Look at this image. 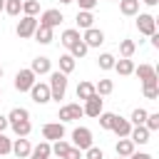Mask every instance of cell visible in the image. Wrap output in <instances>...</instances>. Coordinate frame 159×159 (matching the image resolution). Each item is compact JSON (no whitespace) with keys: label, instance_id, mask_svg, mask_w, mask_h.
Wrapping results in <instances>:
<instances>
[{"label":"cell","instance_id":"obj_1","mask_svg":"<svg viewBox=\"0 0 159 159\" xmlns=\"http://www.w3.org/2000/svg\"><path fill=\"white\" fill-rule=\"evenodd\" d=\"M47 87H50V97H52L55 102L65 99V94H67V75L60 72V70L50 72V82H47Z\"/></svg>","mask_w":159,"mask_h":159},{"label":"cell","instance_id":"obj_2","mask_svg":"<svg viewBox=\"0 0 159 159\" xmlns=\"http://www.w3.org/2000/svg\"><path fill=\"white\" fill-rule=\"evenodd\" d=\"M94 144V139H92V129L89 127H75L72 129V147H77V149H89Z\"/></svg>","mask_w":159,"mask_h":159},{"label":"cell","instance_id":"obj_3","mask_svg":"<svg viewBox=\"0 0 159 159\" xmlns=\"http://www.w3.org/2000/svg\"><path fill=\"white\" fill-rule=\"evenodd\" d=\"M37 82V75L30 70V67H25V70H17V75H15V89L17 92H30V87Z\"/></svg>","mask_w":159,"mask_h":159},{"label":"cell","instance_id":"obj_4","mask_svg":"<svg viewBox=\"0 0 159 159\" xmlns=\"http://www.w3.org/2000/svg\"><path fill=\"white\" fill-rule=\"evenodd\" d=\"M35 30H37V17H32V15H22L20 22H17V27H15V32H17L20 40H30L35 35Z\"/></svg>","mask_w":159,"mask_h":159},{"label":"cell","instance_id":"obj_5","mask_svg":"<svg viewBox=\"0 0 159 159\" xmlns=\"http://www.w3.org/2000/svg\"><path fill=\"white\" fill-rule=\"evenodd\" d=\"M137 17V30H139V35H154L157 32V17L154 15H149V12H137L134 15Z\"/></svg>","mask_w":159,"mask_h":159},{"label":"cell","instance_id":"obj_6","mask_svg":"<svg viewBox=\"0 0 159 159\" xmlns=\"http://www.w3.org/2000/svg\"><path fill=\"white\" fill-rule=\"evenodd\" d=\"M80 117H84V112H82V104H80V102L62 104V107H60V112H57V119H60V122H75V119H80Z\"/></svg>","mask_w":159,"mask_h":159},{"label":"cell","instance_id":"obj_7","mask_svg":"<svg viewBox=\"0 0 159 159\" xmlns=\"http://www.w3.org/2000/svg\"><path fill=\"white\" fill-rule=\"evenodd\" d=\"M65 20V15H62V10H57V7H50V10H42L40 12V20H37V25H45V27H57L60 22Z\"/></svg>","mask_w":159,"mask_h":159},{"label":"cell","instance_id":"obj_8","mask_svg":"<svg viewBox=\"0 0 159 159\" xmlns=\"http://www.w3.org/2000/svg\"><path fill=\"white\" fill-rule=\"evenodd\" d=\"M42 139H47V142L65 139V122H47V124H42Z\"/></svg>","mask_w":159,"mask_h":159},{"label":"cell","instance_id":"obj_9","mask_svg":"<svg viewBox=\"0 0 159 159\" xmlns=\"http://www.w3.org/2000/svg\"><path fill=\"white\" fill-rule=\"evenodd\" d=\"M30 97H32V102H35V104H47V102H52L47 82H35V84L30 87Z\"/></svg>","mask_w":159,"mask_h":159},{"label":"cell","instance_id":"obj_10","mask_svg":"<svg viewBox=\"0 0 159 159\" xmlns=\"http://www.w3.org/2000/svg\"><path fill=\"white\" fill-rule=\"evenodd\" d=\"M134 75L142 80V87H147V84H159L157 70H154L152 65H139V67H134Z\"/></svg>","mask_w":159,"mask_h":159},{"label":"cell","instance_id":"obj_11","mask_svg":"<svg viewBox=\"0 0 159 159\" xmlns=\"http://www.w3.org/2000/svg\"><path fill=\"white\" fill-rule=\"evenodd\" d=\"M82 112H84L87 117H94V119H97V114H99V112H104V99H102V97L94 92L89 99H84V104H82Z\"/></svg>","mask_w":159,"mask_h":159},{"label":"cell","instance_id":"obj_12","mask_svg":"<svg viewBox=\"0 0 159 159\" xmlns=\"http://www.w3.org/2000/svg\"><path fill=\"white\" fill-rule=\"evenodd\" d=\"M82 40H84V45L87 47H99V45H104V32L99 30V27H87L84 30V35H82Z\"/></svg>","mask_w":159,"mask_h":159},{"label":"cell","instance_id":"obj_13","mask_svg":"<svg viewBox=\"0 0 159 159\" xmlns=\"http://www.w3.org/2000/svg\"><path fill=\"white\" fill-rule=\"evenodd\" d=\"M30 152H32V144H30L27 137H17V139H12V152H10V154H15L17 159H27Z\"/></svg>","mask_w":159,"mask_h":159},{"label":"cell","instance_id":"obj_14","mask_svg":"<svg viewBox=\"0 0 159 159\" xmlns=\"http://www.w3.org/2000/svg\"><path fill=\"white\" fill-rule=\"evenodd\" d=\"M30 70H32L37 77H40V75H50V72H52V62H50V57H45V55H37V57L32 60Z\"/></svg>","mask_w":159,"mask_h":159},{"label":"cell","instance_id":"obj_15","mask_svg":"<svg viewBox=\"0 0 159 159\" xmlns=\"http://www.w3.org/2000/svg\"><path fill=\"white\" fill-rule=\"evenodd\" d=\"M112 70L122 77H129V75H134V62H132V57H119V60H114Z\"/></svg>","mask_w":159,"mask_h":159},{"label":"cell","instance_id":"obj_16","mask_svg":"<svg viewBox=\"0 0 159 159\" xmlns=\"http://www.w3.org/2000/svg\"><path fill=\"white\" fill-rule=\"evenodd\" d=\"M52 157V147H50V142L47 139H42L40 144H35L32 147V152H30V157L27 159H50Z\"/></svg>","mask_w":159,"mask_h":159},{"label":"cell","instance_id":"obj_17","mask_svg":"<svg viewBox=\"0 0 159 159\" xmlns=\"http://www.w3.org/2000/svg\"><path fill=\"white\" fill-rule=\"evenodd\" d=\"M134 149H137V144H134L129 137H119V139H117V144H114V152H117V157H129Z\"/></svg>","mask_w":159,"mask_h":159},{"label":"cell","instance_id":"obj_18","mask_svg":"<svg viewBox=\"0 0 159 159\" xmlns=\"http://www.w3.org/2000/svg\"><path fill=\"white\" fill-rule=\"evenodd\" d=\"M35 42H40V45H50L52 40H55V30L52 27H45V25H37V30H35Z\"/></svg>","mask_w":159,"mask_h":159},{"label":"cell","instance_id":"obj_19","mask_svg":"<svg viewBox=\"0 0 159 159\" xmlns=\"http://www.w3.org/2000/svg\"><path fill=\"white\" fill-rule=\"evenodd\" d=\"M109 132H114L117 137H129V132H132V122L117 114V119H114V124H112V129H109Z\"/></svg>","mask_w":159,"mask_h":159},{"label":"cell","instance_id":"obj_20","mask_svg":"<svg viewBox=\"0 0 159 159\" xmlns=\"http://www.w3.org/2000/svg\"><path fill=\"white\" fill-rule=\"evenodd\" d=\"M149 129L144 127V124H137V127H132V132H129V139L134 142V144H147L149 142Z\"/></svg>","mask_w":159,"mask_h":159},{"label":"cell","instance_id":"obj_21","mask_svg":"<svg viewBox=\"0 0 159 159\" xmlns=\"http://www.w3.org/2000/svg\"><path fill=\"white\" fill-rule=\"evenodd\" d=\"M75 22H77V30H87V27H92V25H94V15H92V10H77Z\"/></svg>","mask_w":159,"mask_h":159},{"label":"cell","instance_id":"obj_22","mask_svg":"<svg viewBox=\"0 0 159 159\" xmlns=\"http://www.w3.org/2000/svg\"><path fill=\"white\" fill-rule=\"evenodd\" d=\"M80 37H82V35H80V30H77V27H67V30H62V35H60V42H62V45L70 50V45H75Z\"/></svg>","mask_w":159,"mask_h":159},{"label":"cell","instance_id":"obj_23","mask_svg":"<svg viewBox=\"0 0 159 159\" xmlns=\"http://www.w3.org/2000/svg\"><path fill=\"white\" fill-rule=\"evenodd\" d=\"M92 94H94V82L82 80V82L77 84V99H80V102H84V99H89Z\"/></svg>","mask_w":159,"mask_h":159},{"label":"cell","instance_id":"obj_24","mask_svg":"<svg viewBox=\"0 0 159 159\" xmlns=\"http://www.w3.org/2000/svg\"><path fill=\"white\" fill-rule=\"evenodd\" d=\"M10 129L15 132V137H30V132H32V122H30V119H20V122H12Z\"/></svg>","mask_w":159,"mask_h":159},{"label":"cell","instance_id":"obj_25","mask_svg":"<svg viewBox=\"0 0 159 159\" xmlns=\"http://www.w3.org/2000/svg\"><path fill=\"white\" fill-rule=\"evenodd\" d=\"M119 2V12L127 17H134L139 12V0H117Z\"/></svg>","mask_w":159,"mask_h":159},{"label":"cell","instance_id":"obj_26","mask_svg":"<svg viewBox=\"0 0 159 159\" xmlns=\"http://www.w3.org/2000/svg\"><path fill=\"white\" fill-rule=\"evenodd\" d=\"M134 52H137V42L129 40V37H124V40L119 42V57H132Z\"/></svg>","mask_w":159,"mask_h":159},{"label":"cell","instance_id":"obj_27","mask_svg":"<svg viewBox=\"0 0 159 159\" xmlns=\"http://www.w3.org/2000/svg\"><path fill=\"white\" fill-rule=\"evenodd\" d=\"M87 52H89V47L84 45V40H82V37H80V40H77L75 45H70V55H72L75 60H82V57H84Z\"/></svg>","mask_w":159,"mask_h":159},{"label":"cell","instance_id":"obj_28","mask_svg":"<svg viewBox=\"0 0 159 159\" xmlns=\"http://www.w3.org/2000/svg\"><path fill=\"white\" fill-rule=\"evenodd\" d=\"M75 65H77V60L70 55V52H65V55H60V72H65V75H70L72 70H75Z\"/></svg>","mask_w":159,"mask_h":159},{"label":"cell","instance_id":"obj_29","mask_svg":"<svg viewBox=\"0 0 159 159\" xmlns=\"http://www.w3.org/2000/svg\"><path fill=\"white\" fill-rule=\"evenodd\" d=\"M114 60H117V57H114L112 52H102V55L97 57V67L107 72V70H112V67H114Z\"/></svg>","mask_w":159,"mask_h":159},{"label":"cell","instance_id":"obj_30","mask_svg":"<svg viewBox=\"0 0 159 159\" xmlns=\"http://www.w3.org/2000/svg\"><path fill=\"white\" fill-rule=\"evenodd\" d=\"M94 92H97L99 97H107V94L114 92V82H112V80H99V82L94 84Z\"/></svg>","mask_w":159,"mask_h":159},{"label":"cell","instance_id":"obj_31","mask_svg":"<svg viewBox=\"0 0 159 159\" xmlns=\"http://www.w3.org/2000/svg\"><path fill=\"white\" fill-rule=\"evenodd\" d=\"M5 117H7V122L12 124V122H20V119H30V112H27L25 107H12L10 114H5Z\"/></svg>","mask_w":159,"mask_h":159},{"label":"cell","instance_id":"obj_32","mask_svg":"<svg viewBox=\"0 0 159 159\" xmlns=\"http://www.w3.org/2000/svg\"><path fill=\"white\" fill-rule=\"evenodd\" d=\"M114 119H117V114H114V112H99V114H97V122H99V127H102V129H107V132L112 129Z\"/></svg>","mask_w":159,"mask_h":159},{"label":"cell","instance_id":"obj_33","mask_svg":"<svg viewBox=\"0 0 159 159\" xmlns=\"http://www.w3.org/2000/svg\"><path fill=\"white\" fill-rule=\"evenodd\" d=\"M50 147H52V154H55V157H60V159H62V157H65V154H67V149H70V147H72V144H70V142H67V139H57V142H50Z\"/></svg>","mask_w":159,"mask_h":159},{"label":"cell","instance_id":"obj_34","mask_svg":"<svg viewBox=\"0 0 159 159\" xmlns=\"http://www.w3.org/2000/svg\"><path fill=\"white\" fill-rule=\"evenodd\" d=\"M2 12H7L10 17H17V15L22 12V0H5Z\"/></svg>","mask_w":159,"mask_h":159},{"label":"cell","instance_id":"obj_35","mask_svg":"<svg viewBox=\"0 0 159 159\" xmlns=\"http://www.w3.org/2000/svg\"><path fill=\"white\" fill-rule=\"evenodd\" d=\"M147 114H149V112H147L144 107H137V109H134V112L129 114V122H132V127H137V124H144Z\"/></svg>","mask_w":159,"mask_h":159},{"label":"cell","instance_id":"obj_36","mask_svg":"<svg viewBox=\"0 0 159 159\" xmlns=\"http://www.w3.org/2000/svg\"><path fill=\"white\" fill-rule=\"evenodd\" d=\"M40 12V2L37 0H22V15H37Z\"/></svg>","mask_w":159,"mask_h":159},{"label":"cell","instance_id":"obj_37","mask_svg":"<svg viewBox=\"0 0 159 159\" xmlns=\"http://www.w3.org/2000/svg\"><path fill=\"white\" fill-rule=\"evenodd\" d=\"M144 127H147L149 132H157V129H159V112H149L147 119H144Z\"/></svg>","mask_w":159,"mask_h":159},{"label":"cell","instance_id":"obj_38","mask_svg":"<svg viewBox=\"0 0 159 159\" xmlns=\"http://www.w3.org/2000/svg\"><path fill=\"white\" fill-rule=\"evenodd\" d=\"M10 152H12V139H7L5 132H0V157H5Z\"/></svg>","mask_w":159,"mask_h":159},{"label":"cell","instance_id":"obj_39","mask_svg":"<svg viewBox=\"0 0 159 159\" xmlns=\"http://www.w3.org/2000/svg\"><path fill=\"white\" fill-rule=\"evenodd\" d=\"M82 159H104V152L99 149V147H89V149H84V154H82Z\"/></svg>","mask_w":159,"mask_h":159},{"label":"cell","instance_id":"obj_40","mask_svg":"<svg viewBox=\"0 0 159 159\" xmlns=\"http://www.w3.org/2000/svg\"><path fill=\"white\" fill-rule=\"evenodd\" d=\"M144 89V97L147 99H157L159 97V84H147V87H142Z\"/></svg>","mask_w":159,"mask_h":159},{"label":"cell","instance_id":"obj_41","mask_svg":"<svg viewBox=\"0 0 159 159\" xmlns=\"http://www.w3.org/2000/svg\"><path fill=\"white\" fill-rule=\"evenodd\" d=\"M75 2L80 5V10H94L99 0H75Z\"/></svg>","mask_w":159,"mask_h":159},{"label":"cell","instance_id":"obj_42","mask_svg":"<svg viewBox=\"0 0 159 159\" xmlns=\"http://www.w3.org/2000/svg\"><path fill=\"white\" fill-rule=\"evenodd\" d=\"M62 159H82V149H77V147H70V149H67V154H65Z\"/></svg>","mask_w":159,"mask_h":159},{"label":"cell","instance_id":"obj_43","mask_svg":"<svg viewBox=\"0 0 159 159\" xmlns=\"http://www.w3.org/2000/svg\"><path fill=\"white\" fill-rule=\"evenodd\" d=\"M127 159H152V154H147V152H137V149H134Z\"/></svg>","mask_w":159,"mask_h":159},{"label":"cell","instance_id":"obj_44","mask_svg":"<svg viewBox=\"0 0 159 159\" xmlns=\"http://www.w3.org/2000/svg\"><path fill=\"white\" fill-rule=\"evenodd\" d=\"M7 127H10V122H7V117H5V114H0V132H5Z\"/></svg>","mask_w":159,"mask_h":159},{"label":"cell","instance_id":"obj_45","mask_svg":"<svg viewBox=\"0 0 159 159\" xmlns=\"http://www.w3.org/2000/svg\"><path fill=\"white\" fill-rule=\"evenodd\" d=\"M139 2H144V5H149V7H157V5H159V0H139Z\"/></svg>","mask_w":159,"mask_h":159},{"label":"cell","instance_id":"obj_46","mask_svg":"<svg viewBox=\"0 0 159 159\" xmlns=\"http://www.w3.org/2000/svg\"><path fill=\"white\" fill-rule=\"evenodd\" d=\"M60 2H62V5H70V2H75V0H60Z\"/></svg>","mask_w":159,"mask_h":159},{"label":"cell","instance_id":"obj_47","mask_svg":"<svg viewBox=\"0 0 159 159\" xmlns=\"http://www.w3.org/2000/svg\"><path fill=\"white\" fill-rule=\"evenodd\" d=\"M2 7H5V0H0V12H2Z\"/></svg>","mask_w":159,"mask_h":159},{"label":"cell","instance_id":"obj_48","mask_svg":"<svg viewBox=\"0 0 159 159\" xmlns=\"http://www.w3.org/2000/svg\"><path fill=\"white\" fill-rule=\"evenodd\" d=\"M0 77H2V65H0Z\"/></svg>","mask_w":159,"mask_h":159},{"label":"cell","instance_id":"obj_49","mask_svg":"<svg viewBox=\"0 0 159 159\" xmlns=\"http://www.w3.org/2000/svg\"><path fill=\"white\" fill-rule=\"evenodd\" d=\"M117 159H127V157H117Z\"/></svg>","mask_w":159,"mask_h":159},{"label":"cell","instance_id":"obj_50","mask_svg":"<svg viewBox=\"0 0 159 159\" xmlns=\"http://www.w3.org/2000/svg\"><path fill=\"white\" fill-rule=\"evenodd\" d=\"M0 97H2V87H0Z\"/></svg>","mask_w":159,"mask_h":159}]
</instances>
